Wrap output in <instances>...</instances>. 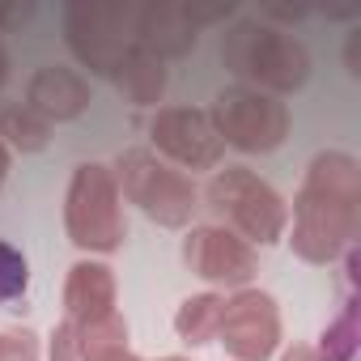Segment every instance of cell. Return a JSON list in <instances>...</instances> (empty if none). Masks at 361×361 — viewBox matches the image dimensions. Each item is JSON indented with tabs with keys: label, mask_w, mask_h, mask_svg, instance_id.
Returning <instances> with one entry per match:
<instances>
[{
	"label": "cell",
	"mask_w": 361,
	"mask_h": 361,
	"mask_svg": "<svg viewBox=\"0 0 361 361\" xmlns=\"http://www.w3.org/2000/svg\"><path fill=\"white\" fill-rule=\"evenodd\" d=\"M361 166L344 149H327L310 161L306 183L293 200V255L306 264H331L357 238Z\"/></svg>",
	"instance_id": "1"
},
{
	"label": "cell",
	"mask_w": 361,
	"mask_h": 361,
	"mask_svg": "<svg viewBox=\"0 0 361 361\" xmlns=\"http://www.w3.org/2000/svg\"><path fill=\"white\" fill-rule=\"evenodd\" d=\"M204 204L213 209L217 226L238 234L247 247L259 243H276L289 226V209L285 200L264 183V178L247 166H226L209 178V188H204Z\"/></svg>",
	"instance_id": "2"
},
{
	"label": "cell",
	"mask_w": 361,
	"mask_h": 361,
	"mask_svg": "<svg viewBox=\"0 0 361 361\" xmlns=\"http://www.w3.org/2000/svg\"><path fill=\"white\" fill-rule=\"evenodd\" d=\"M221 60L230 73L264 85V90H276V94H289V90H302L306 77H310V56L306 47L285 35V30H272V26H259V22H238L221 35Z\"/></svg>",
	"instance_id": "3"
},
{
	"label": "cell",
	"mask_w": 361,
	"mask_h": 361,
	"mask_svg": "<svg viewBox=\"0 0 361 361\" xmlns=\"http://www.w3.org/2000/svg\"><path fill=\"white\" fill-rule=\"evenodd\" d=\"M115 183H119V196H128L132 204L145 209V217H153L157 226H188L192 213L200 209V188L196 178L174 170L166 161H157L153 149H123L119 161H115Z\"/></svg>",
	"instance_id": "4"
},
{
	"label": "cell",
	"mask_w": 361,
	"mask_h": 361,
	"mask_svg": "<svg viewBox=\"0 0 361 361\" xmlns=\"http://www.w3.org/2000/svg\"><path fill=\"white\" fill-rule=\"evenodd\" d=\"M64 230L81 251H119L128 221H123V196L111 166L85 161L73 170V183L64 196Z\"/></svg>",
	"instance_id": "5"
},
{
	"label": "cell",
	"mask_w": 361,
	"mask_h": 361,
	"mask_svg": "<svg viewBox=\"0 0 361 361\" xmlns=\"http://www.w3.org/2000/svg\"><path fill=\"white\" fill-rule=\"evenodd\" d=\"M136 9L140 5H68L64 35L73 56L90 73L115 77L123 56L136 47Z\"/></svg>",
	"instance_id": "6"
},
{
	"label": "cell",
	"mask_w": 361,
	"mask_h": 361,
	"mask_svg": "<svg viewBox=\"0 0 361 361\" xmlns=\"http://www.w3.org/2000/svg\"><path fill=\"white\" fill-rule=\"evenodd\" d=\"M217 136L243 153H272L285 136H289V111L285 102H276L272 94L247 90V85H230L217 94L213 111H209Z\"/></svg>",
	"instance_id": "7"
},
{
	"label": "cell",
	"mask_w": 361,
	"mask_h": 361,
	"mask_svg": "<svg viewBox=\"0 0 361 361\" xmlns=\"http://www.w3.org/2000/svg\"><path fill=\"white\" fill-rule=\"evenodd\" d=\"M217 340L234 361H268L281 344V310L264 289H238L226 310Z\"/></svg>",
	"instance_id": "8"
},
{
	"label": "cell",
	"mask_w": 361,
	"mask_h": 361,
	"mask_svg": "<svg viewBox=\"0 0 361 361\" xmlns=\"http://www.w3.org/2000/svg\"><path fill=\"white\" fill-rule=\"evenodd\" d=\"M149 136H153V145L166 157H174L188 170H213L226 157V140L217 136L209 111H196V106H166V111H157L153 123H149Z\"/></svg>",
	"instance_id": "9"
},
{
	"label": "cell",
	"mask_w": 361,
	"mask_h": 361,
	"mask_svg": "<svg viewBox=\"0 0 361 361\" xmlns=\"http://www.w3.org/2000/svg\"><path fill=\"white\" fill-rule=\"evenodd\" d=\"M183 259L196 276H204L213 285L247 289V281L255 276V251L221 226H196L183 238Z\"/></svg>",
	"instance_id": "10"
},
{
	"label": "cell",
	"mask_w": 361,
	"mask_h": 361,
	"mask_svg": "<svg viewBox=\"0 0 361 361\" xmlns=\"http://www.w3.org/2000/svg\"><path fill=\"white\" fill-rule=\"evenodd\" d=\"M106 314H115V272L94 259L73 264L64 281V319H73L77 327H90Z\"/></svg>",
	"instance_id": "11"
},
{
	"label": "cell",
	"mask_w": 361,
	"mask_h": 361,
	"mask_svg": "<svg viewBox=\"0 0 361 361\" xmlns=\"http://www.w3.org/2000/svg\"><path fill=\"white\" fill-rule=\"evenodd\" d=\"M136 47H145L161 64L178 60L196 47V26L188 22L183 5H145L136 9Z\"/></svg>",
	"instance_id": "12"
},
{
	"label": "cell",
	"mask_w": 361,
	"mask_h": 361,
	"mask_svg": "<svg viewBox=\"0 0 361 361\" xmlns=\"http://www.w3.org/2000/svg\"><path fill=\"white\" fill-rule=\"evenodd\" d=\"M26 106L39 111L47 123L51 119H77L85 106H90V85L85 77H77L73 68H60V64H47L30 77L26 85Z\"/></svg>",
	"instance_id": "13"
},
{
	"label": "cell",
	"mask_w": 361,
	"mask_h": 361,
	"mask_svg": "<svg viewBox=\"0 0 361 361\" xmlns=\"http://www.w3.org/2000/svg\"><path fill=\"white\" fill-rule=\"evenodd\" d=\"M115 90L123 94V102H132V106H153L157 98H161V90H166V64L157 60V56H149L145 47H132L128 56H123V64L115 68Z\"/></svg>",
	"instance_id": "14"
},
{
	"label": "cell",
	"mask_w": 361,
	"mask_h": 361,
	"mask_svg": "<svg viewBox=\"0 0 361 361\" xmlns=\"http://www.w3.org/2000/svg\"><path fill=\"white\" fill-rule=\"evenodd\" d=\"M221 310H226V298L217 293H196L178 306L174 314V331L183 344H213L217 340V327H221Z\"/></svg>",
	"instance_id": "15"
},
{
	"label": "cell",
	"mask_w": 361,
	"mask_h": 361,
	"mask_svg": "<svg viewBox=\"0 0 361 361\" xmlns=\"http://www.w3.org/2000/svg\"><path fill=\"white\" fill-rule=\"evenodd\" d=\"M77 331H81V361H140L128 348V323L119 314H106Z\"/></svg>",
	"instance_id": "16"
},
{
	"label": "cell",
	"mask_w": 361,
	"mask_h": 361,
	"mask_svg": "<svg viewBox=\"0 0 361 361\" xmlns=\"http://www.w3.org/2000/svg\"><path fill=\"white\" fill-rule=\"evenodd\" d=\"M0 136H5L13 149H22V153H35V149L47 145L51 123L39 111H30L26 102H9V106H0Z\"/></svg>",
	"instance_id": "17"
},
{
	"label": "cell",
	"mask_w": 361,
	"mask_h": 361,
	"mask_svg": "<svg viewBox=\"0 0 361 361\" xmlns=\"http://www.w3.org/2000/svg\"><path fill=\"white\" fill-rule=\"evenodd\" d=\"M357 344H361V327H357V298L348 293L340 314L323 327L319 336V357L323 361H357Z\"/></svg>",
	"instance_id": "18"
},
{
	"label": "cell",
	"mask_w": 361,
	"mask_h": 361,
	"mask_svg": "<svg viewBox=\"0 0 361 361\" xmlns=\"http://www.w3.org/2000/svg\"><path fill=\"white\" fill-rule=\"evenodd\" d=\"M26 285H30L26 255L0 238V306H5V302H18V298L26 293Z\"/></svg>",
	"instance_id": "19"
},
{
	"label": "cell",
	"mask_w": 361,
	"mask_h": 361,
	"mask_svg": "<svg viewBox=\"0 0 361 361\" xmlns=\"http://www.w3.org/2000/svg\"><path fill=\"white\" fill-rule=\"evenodd\" d=\"M0 361H39V336L30 327H0Z\"/></svg>",
	"instance_id": "20"
},
{
	"label": "cell",
	"mask_w": 361,
	"mask_h": 361,
	"mask_svg": "<svg viewBox=\"0 0 361 361\" xmlns=\"http://www.w3.org/2000/svg\"><path fill=\"white\" fill-rule=\"evenodd\" d=\"M47 357H51V361H81V331H77L73 319L56 323L51 344H47Z\"/></svg>",
	"instance_id": "21"
},
{
	"label": "cell",
	"mask_w": 361,
	"mask_h": 361,
	"mask_svg": "<svg viewBox=\"0 0 361 361\" xmlns=\"http://www.w3.org/2000/svg\"><path fill=\"white\" fill-rule=\"evenodd\" d=\"M281 361H323V357H319V348H310V344H293Z\"/></svg>",
	"instance_id": "22"
},
{
	"label": "cell",
	"mask_w": 361,
	"mask_h": 361,
	"mask_svg": "<svg viewBox=\"0 0 361 361\" xmlns=\"http://www.w3.org/2000/svg\"><path fill=\"white\" fill-rule=\"evenodd\" d=\"M9 18H18V13H0V22H9ZM9 81V56H5V47H0V85Z\"/></svg>",
	"instance_id": "23"
},
{
	"label": "cell",
	"mask_w": 361,
	"mask_h": 361,
	"mask_svg": "<svg viewBox=\"0 0 361 361\" xmlns=\"http://www.w3.org/2000/svg\"><path fill=\"white\" fill-rule=\"evenodd\" d=\"M5 170H9V149H5V140H0V183H5Z\"/></svg>",
	"instance_id": "24"
},
{
	"label": "cell",
	"mask_w": 361,
	"mask_h": 361,
	"mask_svg": "<svg viewBox=\"0 0 361 361\" xmlns=\"http://www.w3.org/2000/svg\"><path fill=\"white\" fill-rule=\"evenodd\" d=\"M161 361H188V357H161Z\"/></svg>",
	"instance_id": "25"
}]
</instances>
